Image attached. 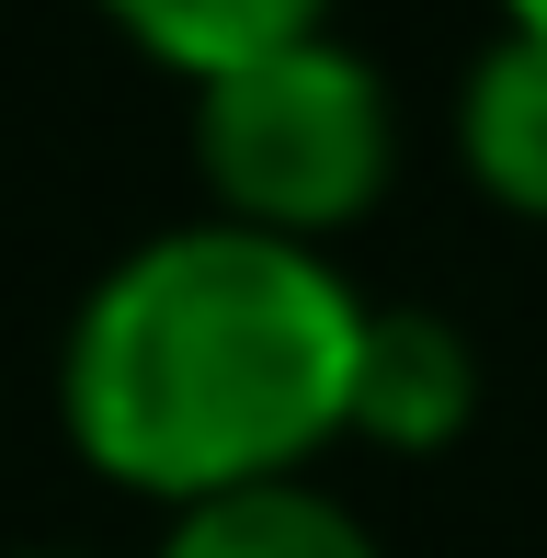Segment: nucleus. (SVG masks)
Listing matches in <instances>:
<instances>
[{
  "mask_svg": "<svg viewBox=\"0 0 547 558\" xmlns=\"http://www.w3.org/2000/svg\"><path fill=\"white\" fill-rule=\"evenodd\" d=\"M365 296L274 228H171L92 286L69 331V434L104 478L229 501L354 422Z\"/></svg>",
  "mask_w": 547,
  "mask_h": 558,
  "instance_id": "f257e3e1",
  "label": "nucleus"
},
{
  "mask_svg": "<svg viewBox=\"0 0 547 558\" xmlns=\"http://www.w3.org/2000/svg\"><path fill=\"white\" fill-rule=\"evenodd\" d=\"M194 148H206V183L240 228L319 240L354 206H377L400 137H388V92H377V69L354 46L296 35V46H263V58L206 81Z\"/></svg>",
  "mask_w": 547,
  "mask_h": 558,
  "instance_id": "f03ea898",
  "label": "nucleus"
},
{
  "mask_svg": "<svg viewBox=\"0 0 547 558\" xmlns=\"http://www.w3.org/2000/svg\"><path fill=\"white\" fill-rule=\"evenodd\" d=\"M467 342L445 331L434 308H365V353H354V422L342 434L388 445V456H434L467 434Z\"/></svg>",
  "mask_w": 547,
  "mask_h": 558,
  "instance_id": "7ed1b4c3",
  "label": "nucleus"
},
{
  "mask_svg": "<svg viewBox=\"0 0 547 558\" xmlns=\"http://www.w3.org/2000/svg\"><path fill=\"white\" fill-rule=\"evenodd\" d=\"M467 171L502 194L513 217H547V35H513L467 69V104H457Z\"/></svg>",
  "mask_w": 547,
  "mask_h": 558,
  "instance_id": "20e7f679",
  "label": "nucleus"
},
{
  "mask_svg": "<svg viewBox=\"0 0 547 558\" xmlns=\"http://www.w3.org/2000/svg\"><path fill=\"white\" fill-rule=\"evenodd\" d=\"M160 558H377V547H365V524L342 513V501L296 490V478H263V490L194 501Z\"/></svg>",
  "mask_w": 547,
  "mask_h": 558,
  "instance_id": "39448f33",
  "label": "nucleus"
},
{
  "mask_svg": "<svg viewBox=\"0 0 547 558\" xmlns=\"http://www.w3.org/2000/svg\"><path fill=\"white\" fill-rule=\"evenodd\" d=\"M104 12L126 23L160 69H194V81H217V69L263 58V46L319 35V0H104Z\"/></svg>",
  "mask_w": 547,
  "mask_h": 558,
  "instance_id": "423d86ee",
  "label": "nucleus"
},
{
  "mask_svg": "<svg viewBox=\"0 0 547 558\" xmlns=\"http://www.w3.org/2000/svg\"><path fill=\"white\" fill-rule=\"evenodd\" d=\"M513 12V35H547V0H502Z\"/></svg>",
  "mask_w": 547,
  "mask_h": 558,
  "instance_id": "0eeeda50",
  "label": "nucleus"
}]
</instances>
